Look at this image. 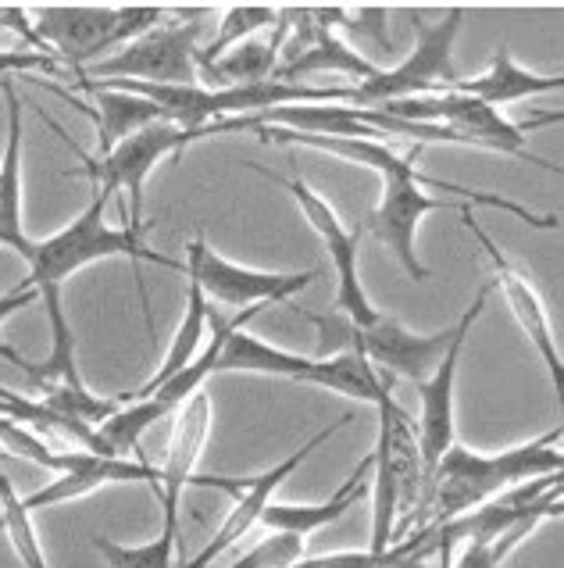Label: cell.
Returning <instances> with one entry per match:
<instances>
[{
	"label": "cell",
	"instance_id": "cell-1",
	"mask_svg": "<svg viewBox=\"0 0 564 568\" xmlns=\"http://www.w3.org/2000/svg\"><path fill=\"white\" fill-rule=\"evenodd\" d=\"M557 444H561V426H554L551 433H543L529 444L507 447L501 454H475L454 444L425 483L422 505H418L411 518L414 529L443 526L450 518H461L482 508L496 494L511 490V486L561 473L564 454L557 450Z\"/></svg>",
	"mask_w": 564,
	"mask_h": 568
},
{
	"label": "cell",
	"instance_id": "cell-2",
	"mask_svg": "<svg viewBox=\"0 0 564 568\" xmlns=\"http://www.w3.org/2000/svg\"><path fill=\"white\" fill-rule=\"evenodd\" d=\"M472 204H486L496 211H507V215L529 222L533 230H561V219L557 215H536L519 201H507L501 193H479V190H464L458 183H447L437 180V175H425L418 169L408 172H393V175H382V201L372 215L365 219V230L372 233V240H379L382 247H390L393 257L400 262L414 283H425L429 280V265H422V257L414 251V236H418V225L429 215V211H461L472 207Z\"/></svg>",
	"mask_w": 564,
	"mask_h": 568
},
{
	"label": "cell",
	"instance_id": "cell-3",
	"mask_svg": "<svg viewBox=\"0 0 564 568\" xmlns=\"http://www.w3.org/2000/svg\"><path fill=\"white\" fill-rule=\"evenodd\" d=\"M107 201L104 193H96L90 201V207L79 215L75 222L64 225L61 233L47 236V240H29V247L22 251V262L29 265V286L40 294V304L43 301H54L61 297V286L69 275H75L79 268H86L93 262H104V257H129V262L136 265V280H140V301H143V315L151 322V301H147V283H143L140 275V265L143 262H154L161 268H175L183 272V262H175V257L161 254V251H151L147 243H143L140 233H133L125 225V230H115V225L104 222V211H107Z\"/></svg>",
	"mask_w": 564,
	"mask_h": 568
},
{
	"label": "cell",
	"instance_id": "cell-4",
	"mask_svg": "<svg viewBox=\"0 0 564 568\" xmlns=\"http://www.w3.org/2000/svg\"><path fill=\"white\" fill-rule=\"evenodd\" d=\"M372 555H386L408 529L425 490V468L418 454L411 415L390 397L379 404V444L372 450Z\"/></svg>",
	"mask_w": 564,
	"mask_h": 568
},
{
	"label": "cell",
	"instance_id": "cell-5",
	"mask_svg": "<svg viewBox=\"0 0 564 568\" xmlns=\"http://www.w3.org/2000/svg\"><path fill=\"white\" fill-rule=\"evenodd\" d=\"M165 8L151 4H129V8H107V4H43L37 8L32 32L43 43L51 58H61L69 72H86L90 64L101 61L107 51H122L143 32H151Z\"/></svg>",
	"mask_w": 564,
	"mask_h": 568
},
{
	"label": "cell",
	"instance_id": "cell-6",
	"mask_svg": "<svg viewBox=\"0 0 564 568\" xmlns=\"http://www.w3.org/2000/svg\"><path fill=\"white\" fill-rule=\"evenodd\" d=\"M304 318L318 329V358H332V354H361L376 372L382 368V376L408 379L414 386H422L432 368L440 365L443 351L450 344V329L443 333H411L408 326H400L397 318L379 315L372 326H353L343 315H315L300 312Z\"/></svg>",
	"mask_w": 564,
	"mask_h": 568
},
{
	"label": "cell",
	"instance_id": "cell-7",
	"mask_svg": "<svg viewBox=\"0 0 564 568\" xmlns=\"http://www.w3.org/2000/svg\"><path fill=\"white\" fill-rule=\"evenodd\" d=\"M225 129L222 122L207 125V129H183L175 122H154L147 129H140V133L125 136L119 148H111L107 154H86L79 151L75 143H69V148L75 151V158L83 161L75 172L86 175V180L93 183V193H104V197H119V193L125 190L129 193V211H125V222L133 233H147L151 222L143 219V183H147V175L161 165L165 158L186 151L189 143H197L204 136H222Z\"/></svg>",
	"mask_w": 564,
	"mask_h": 568
},
{
	"label": "cell",
	"instance_id": "cell-8",
	"mask_svg": "<svg viewBox=\"0 0 564 568\" xmlns=\"http://www.w3.org/2000/svg\"><path fill=\"white\" fill-rule=\"evenodd\" d=\"M379 111H386V115H397V119H408V122L447 125V129H454V133H461L464 140H469V148L522 158V161H529V165H540L546 172L561 175V165H551L546 158L529 151V133H533L536 125L561 122L564 119L561 111H554V115H543V119H533V122H507L496 108L475 101V97H469V93H458V90L404 97V101L379 104Z\"/></svg>",
	"mask_w": 564,
	"mask_h": 568
},
{
	"label": "cell",
	"instance_id": "cell-9",
	"mask_svg": "<svg viewBox=\"0 0 564 568\" xmlns=\"http://www.w3.org/2000/svg\"><path fill=\"white\" fill-rule=\"evenodd\" d=\"M414 22V51L393 64V69H379L372 79H365L358 90V108H379L390 101H404V97H425L454 90L458 64H454V40L461 32L464 11L447 8L437 14V22H425L422 11H411Z\"/></svg>",
	"mask_w": 564,
	"mask_h": 568
},
{
	"label": "cell",
	"instance_id": "cell-10",
	"mask_svg": "<svg viewBox=\"0 0 564 568\" xmlns=\"http://www.w3.org/2000/svg\"><path fill=\"white\" fill-rule=\"evenodd\" d=\"M197 37L201 22L189 14V22L154 26L133 43H125L119 54L101 58L75 79H96V83H151V87H197Z\"/></svg>",
	"mask_w": 564,
	"mask_h": 568
},
{
	"label": "cell",
	"instance_id": "cell-11",
	"mask_svg": "<svg viewBox=\"0 0 564 568\" xmlns=\"http://www.w3.org/2000/svg\"><path fill=\"white\" fill-rule=\"evenodd\" d=\"M186 280L201 286L207 304H225V307H262V304H286L297 297L300 290H308L318 272H257L244 268L222 257L218 251L207 247L204 236H193L186 243V262H183Z\"/></svg>",
	"mask_w": 564,
	"mask_h": 568
},
{
	"label": "cell",
	"instance_id": "cell-12",
	"mask_svg": "<svg viewBox=\"0 0 564 568\" xmlns=\"http://www.w3.org/2000/svg\"><path fill=\"white\" fill-rule=\"evenodd\" d=\"M254 172H262L268 183L283 186L286 193H294V201L300 204L304 219L311 222V230L318 233V240L326 243V251L332 257V268H336V315L350 318L353 326H372V322L382 315L379 307H372L368 301L365 286H361V275H358V240H361V230H347L343 219L336 215V207L318 197V193L300 183V180H286V175H276L268 172L265 165H250Z\"/></svg>",
	"mask_w": 564,
	"mask_h": 568
},
{
	"label": "cell",
	"instance_id": "cell-13",
	"mask_svg": "<svg viewBox=\"0 0 564 568\" xmlns=\"http://www.w3.org/2000/svg\"><path fill=\"white\" fill-rule=\"evenodd\" d=\"M490 294H493V280L479 290L469 307H464V315L454 322V329H450V344L443 351L440 365L432 368V376L422 386H418V394H422V415L414 422V436H418V454H422L425 483L437 473L443 454L454 447V383H458L461 351L469 344V333L479 322L482 307L490 304Z\"/></svg>",
	"mask_w": 564,
	"mask_h": 568
},
{
	"label": "cell",
	"instance_id": "cell-14",
	"mask_svg": "<svg viewBox=\"0 0 564 568\" xmlns=\"http://www.w3.org/2000/svg\"><path fill=\"white\" fill-rule=\"evenodd\" d=\"M461 222H464V230H469V233L479 240V247L486 251L490 265H493V286H501V290H504V297H507V307H511L514 322L522 326V333H525L529 344L536 347V354L543 358L546 372H551V379H554V389L561 394V389H564V362H561L557 339H554V329H551V318H546L543 297L536 294V286L529 283V275H525L519 265H514L511 257L493 243V236L475 222L472 207H464V211H461Z\"/></svg>",
	"mask_w": 564,
	"mask_h": 568
},
{
	"label": "cell",
	"instance_id": "cell-15",
	"mask_svg": "<svg viewBox=\"0 0 564 568\" xmlns=\"http://www.w3.org/2000/svg\"><path fill=\"white\" fill-rule=\"evenodd\" d=\"M350 422V415H340L332 422L329 429H321V433H315L308 444H300L289 458H283L276 468H268V473H262V476H254L250 483H239V494H236V505H233V511L225 515V523L218 526V532L212 540L204 544V550L197 558H189L183 568H207L212 561H218L225 550H229L233 544H239L247 537V532L254 529V526H262V515H265V508L271 505V497H276V490L279 486L297 473V468L311 458V450H318L321 444L329 440L332 433H340L343 426Z\"/></svg>",
	"mask_w": 564,
	"mask_h": 568
},
{
	"label": "cell",
	"instance_id": "cell-16",
	"mask_svg": "<svg viewBox=\"0 0 564 568\" xmlns=\"http://www.w3.org/2000/svg\"><path fill=\"white\" fill-rule=\"evenodd\" d=\"M51 473H58L47 486H40L37 494L22 497L29 511L69 505V500L90 497L101 486L111 483H147L154 497L161 490L157 468L147 462H129V458H107V454H90V450H54Z\"/></svg>",
	"mask_w": 564,
	"mask_h": 568
},
{
	"label": "cell",
	"instance_id": "cell-17",
	"mask_svg": "<svg viewBox=\"0 0 564 568\" xmlns=\"http://www.w3.org/2000/svg\"><path fill=\"white\" fill-rule=\"evenodd\" d=\"M212 389H201L193 394L180 412H175V429H172V440L165 450V465L157 468V500L165 508V523L180 526V500L183 490L189 483H201L197 479V465L204 458V447H207V436H212Z\"/></svg>",
	"mask_w": 564,
	"mask_h": 568
},
{
	"label": "cell",
	"instance_id": "cell-18",
	"mask_svg": "<svg viewBox=\"0 0 564 568\" xmlns=\"http://www.w3.org/2000/svg\"><path fill=\"white\" fill-rule=\"evenodd\" d=\"M262 312V307H244L239 318L233 322H218L212 312V329L218 336V358H215V376L218 372H254V376H279V379H294L304 383L308 368L315 358H304V354H289L283 347H271L265 339H257L244 333L247 322Z\"/></svg>",
	"mask_w": 564,
	"mask_h": 568
},
{
	"label": "cell",
	"instance_id": "cell-19",
	"mask_svg": "<svg viewBox=\"0 0 564 568\" xmlns=\"http://www.w3.org/2000/svg\"><path fill=\"white\" fill-rule=\"evenodd\" d=\"M32 83L47 87L51 93H58L61 101H69L72 108H79L83 115L93 119V125H96V154H107L111 148H119L125 136L140 133V129H147L154 122H165L161 108L151 104L147 97H140V93L111 90V87H101V83H90V79H79V87L93 97V104H86V101H79V97H72L69 90L43 83V79H32Z\"/></svg>",
	"mask_w": 564,
	"mask_h": 568
},
{
	"label": "cell",
	"instance_id": "cell-20",
	"mask_svg": "<svg viewBox=\"0 0 564 568\" xmlns=\"http://www.w3.org/2000/svg\"><path fill=\"white\" fill-rule=\"evenodd\" d=\"M0 93H4L8 108V143L4 158H0V236H4V247L22 257L29 247L22 222V101L11 79H0Z\"/></svg>",
	"mask_w": 564,
	"mask_h": 568
},
{
	"label": "cell",
	"instance_id": "cell-21",
	"mask_svg": "<svg viewBox=\"0 0 564 568\" xmlns=\"http://www.w3.org/2000/svg\"><path fill=\"white\" fill-rule=\"evenodd\" d=\"M368 479H372V454L358 462V468H353L347 483L326 500V505H276V500H271L262 515V526H268L271 532L297 537V540L311 537L315 529L340 523V518L358 505V497H365V490H368Z\"/></svg>",
	"mask_w": 564,
	"mask_h": 568
},
{
	"label": "cell",
	"instance_id": "cell-22",
	"mask_svg": "<svg viewBox=\"0 0 564 568\" xmlns=\"http://www.w3.org/2000/svg\"><path fill=\"white\" fill-rule=\"evenodd\" d=\"M458 93H469L475 101L490 104L501 111L504 104H514V101H529V97H540V93H557L564 90V75H536L522 69L519 61H514L511 47H496V58L493 64L482 75H472V79H458L454 83Z\"/></svg>",
	"mask_w": 564,
	"mask_h": 568
},
{
	"label": "cell",
	"instance_id": "cell-23",
	"mask_svg": "<svg viewBox=\"0 0 564 568\" xmlns=\"http://www.w3.org/2000/svg\"><path fill=\"white\" fill-rule=\"evenodd\" d=\"M283 40H286V26L276 22L271 37H250L244 43H236L233 51H225L212 64H201V87H250V83H265V79L276 75L279 69V54H283Z\"/></svg>",
	"mask_w": 564,
	"mask_h": 568
},
{
	"label": "cell",
	"instance_id": "cell-24",
	"mask_svg": "<svg viewBox=\"0 0 564 568\" xmlns=\"http://www.w3.org/2000/svg\"><path fill=\"white\" fill-rule=\"evenodd\" d=\"M304 383L336 389V394L361 400V404H376V408L393 397V379L382 376V372H376L361 354H350V351L332 354V358H315Z\"/></svg>",
	"mask_w": 564,
	"mask_h": 568
},
{
	"label": "cell",
	"instance_id": "cell-25",
	"mask_svg": "<svg viewBox=\"0 0 564 568\" xmlns=\"http://www.w3.org/2000/svg\"><path fill=\"white\" fill-rule=\"evenodd\" d=\"M315 72H340V75H350V79H358V83H365V79H372L379 72V64L368 61L361 51H353V47L336 37V32L318 29V37L308 51L297 54L294 61H286L271 79H276V83H300L304 75H315Z\"/></svg>",
	"mask_w": 564,
	"mask_h": 568
},
{
	"label": "cell",
	"instance_id": "cell-26",
	"mask_svg": "<svg viewBox=\"0 0 564 568\" xmlns=\"http://www.w3.org/2000/svg\"><path fill=\"white\" fill-rule=\"evenodd\" d=\"M207 318H212V304H207V297L201 294V286H197V283L186 280V312H183L180 329H175V336H172V347H168V354H165V362H161L157 376H151L147 383H143V386L136 389V394H129V397H125V404L154 394V389H157L161 383H168L172 376H180V372H183L186 365H193V358H197V354L204 351Z\"/></svg>",
	"mask_w": 564,
	"mask_h": 568
},
{
	"label": "cell",
	"instance_id": "cell-27",
	"mask_svg": "<svg viewBox=\"0 0 564 568\" xmlns=\"http://www.w3.org/2000/svg\"><path fill=\"white\" fill-rule=\"evenodd\" d=\"M546 518H561V490H554L533 515L522 518L519 526H511V529L504 532V537H496L493 544L469 540L458 558H450V561H447V568H501V565L514 555V550H519L529 537H533L536 526L546 523Z\"/></svg>",
	"mask_w": 564,
	"mask_h": 568
},
{
	"label": "cell",
	"instance_id": "cell-28",
	"mask_svg": "<svg viewBox=\"0 0 564 568\" xmlns=\"http://www.w3.org/2000/svg\"><path fill=\"white\" fill-rule=\"evenodd\" d=\"M0 529H4L11 550L19 555L25 568H51L40 547L37 526H32V511L25 508V500L14 494V486L4 473H0Z\"/></svg>",
	"mask_w": 564,
	"mask_h": 568
},
{
	"label": "cell",
	"instance_id": "cell-29",
	"mask_svg": "<svg viewBox=\"0 0 564 568\" xmlns=\"http://www.w3.org/2000/svg\"><path fill=\"white\" fill-rule=\"evenodd\" d=\"M276 22H279V8H265V4H233V8H225L222 22H218V37L212 40V47L197 51V69H201V64H212L225 51H233L236 43L257 37L262 29H276Z\"/></svg>",
	"mask_w": 564,
	"mask_h": 568
},
{
	"label": "cell",
	"instance_id": "cell-30",
	"mask_svg": "<svg viewBox=\"0 0 564 568\" xmlns=\"http://www.w3.org/2000/svg\"><path fill=\"white\" fill-rule=\"evenodd\" d=\"M175 537H180V526L165 523L151 544L125 547L107 537H93V550L107 561V568H172L175 565Z\"/></svg>",
	"mask_w": 564,
	"mask_h": 568
},
{
	"label": "cell",
	"instance_id": "cell-31",
	"mask_svg": "<svg viewBox=\"0 0 564 568\" xmlns=\"http://www.w3.org/2000/svg\"><path fill=\"white\" fill-rule=\"evenodd\" d=\"M304 555V540L286 537V532H271L257 547H250L247 555H239L236 561L222 568H294Z\"/></svg>",
	"mask_w": 564,
	"mask_h": 568
},
{
	"label": "cell",
	"instance_id": "cell-32",
	"mask_svg": "<svg viewBox=\"0 0 564 568\" xmlns=\"http://www.w3.org/2000/svg\"><path fill=\"white\" fill-rule=\"evenodd\" d=\"M29 72H47V75H54V72H61V61L51 58V54L8 51V47H0V79H8V75H29Z\"/></svg>",
	"mask_w": 564,
	"mask_h": 568
},
{
	"label": "cell",
	"instance_id": "cell-33",
	"mask_svg": "<svg viewBox=\"0 0 564 568\" xmlns=\"http://www.w3.org/2000/svg\"><path fill=\"white\" fill-rule=\"evenodd\" d=\"M386 19H390V11L386 8H353L350 19H347V29L350 32H361V37H368V43L376 47V51H393L390 37H386Z\"/></svg>",
	"mask_w": 564,
	"mask_h": 568
},
{
	"label": "cell",
	"instance_id": "cell-34",
	"mask_svg": "<svg viewBox=\"0 0 564 568\" xmlns=\"http://www.w3.org/2000/svg\"><path fill=\"white\" fill-rule=\"evenodd\" d=\"M40 301V294L32 290L29 283H22V286H14L11 294H0V326L14 315V312H22V307H29V304H37ZM8 351L11 347H0V358H8Z\"/></svg>",
	"mask_w": 564,
	"mask_h": 568
},
{
	"label": "cell",
	"instance_id": "cell-35",
	"mask_svg": "<svg viewBox=\"0 0 564 568\" xmlns=\"http://www.w3.org/2000/svg\"><path fill=\"white\" fill-rule=\"evenodd\" d=\"M0 247H4V236H0Z\"/></svg>",
	"mask_w": 564,
	"mask_h": 568
}]
</instances>
